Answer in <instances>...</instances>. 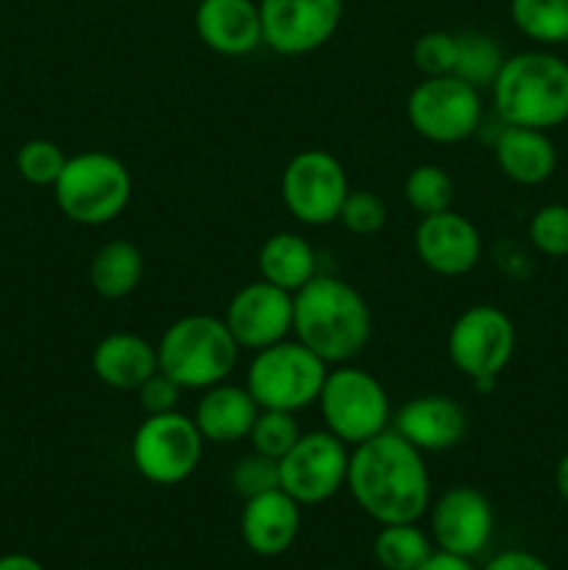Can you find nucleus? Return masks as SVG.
Wrapping results in <instances>:
<instances>
[{
    "label": "nucleus",
    "instance_id": "obj_1",
    "mask_svg": "<svg viewBox=\"0 0 568 570\" xmlns=\"http://www.w3.org/2000/svg\"><path fill=\"white\" fill-rule=\"evenodd\" d=\"M345 488L368 518L384 523L418 521L432 507V479L423 451L395 429L351 449Z\"/></svg>",
    "mask_w": 568,
    "mask_h": 570
},
{
    "label": "nucleus",
    "instance_id": "obj_2",
    "mask_svg": "<svg viewBox=\"0 0 568 570\" xmlns=\"http://www.w3.org/2000/svg\"><path fill=\"white\" fill-rule=\"evenodd\" d=\"M373 332L371 306L337 276H312L293 293V334L326 365H345L365 351Z\"/></svg>",
    "mask_w": 568,
    "mask_h": 570
},
{
    "label": "nucleus",
    "instance_id": "obj_3",
    "mask_svg": "<svg viewBox=\"0 0 568 570\" xmlns=\"http://www.w3.org/2000/svg\"><path fill=\"white\" fill-rule=\"evenodd\" d=\"M490 92L505 126L549 131L568 120V61L549 50L507 56Z\"/></svg>",
    "mask_w": 568,
    "mask_h": 570
},
{
    "label": "nucleus",
    "instance_id": "obj_4",
    "mask_svg": "<svg viewBox=\"0 0 568 570\" xmlns=\"http://www.w3.org/2000/svg\"><path fill=\"white\" fill-rule=\"evenodd\" d=\"M237 340L226 321L215 315L178 317L156 343L159 371L182 390H206L226 382L237 367Z\"/></svg>",
    "mask_w": 568,
    "mask_h": 570
},
{
    "label": "nucleus",
    "instance_id": "obj_5",
    "mask_svg": "<svg viewBox=\"0 0 568 570\" xmlns=\"http://www.w3.org/2000/svg\"><path fill=\"white\" fill-rule=\"evenodd\" d=\"M131 173L106 150H84L67 156L53 195L61 215L78 226H106L126 212L131 200Z\"/></svg>",
    "mask_w": 568,
    "mask_h": 570
},
{
    "label": "nucleus",
    "instance_id": "obj_6",
    "mask_svg": "<svg viewBox=\"0 0 568 570\" xmlns=\"http://www.w3.org/2000/svg\"><path fill=\"white\" fill-rule=\"evenodd\" d=\"M329 365L298 340H282L256 351L245 373V387L259 410L301 412L317 404Z\"/></svg>",
    "mask_w": 568,
    "mask_h": 570
},
{
    "label": "nucleus",
    "instance_id": "obj_7",
    "mask_svg": "<svg viewBox=\"0 0 568 570\" xmlns=\"http://www.w3.org/2000/svg\"><path fill=\"white\" fill-rule=\"evenodd\" d=\"M326 432L343 440L349 449L376 438L390 423V399L373 373L340 365L329 371L317 395Z\"/></svg>",
    "mask_w": 568,
    "mask_h": 570
},
{
    "label": "nucleus",
    "instance_id": "obj_8",
    "mask_svg": "<svg viewBox=\"0 0 568 570\" xmlns=\"http://www.w3.org/2000/svg\"><path fill=\"white\" fill-rule=\"evenodd\" d=\"M449 360L479 390H490L516 354V326L493 304L468 306L449 328Z\"/></svg>",
    "mask_w": 568,
    "mask_h": 570
},
{
    "label": "nucleus",
    "instance_id": "obj_9",
    "mask_svg": "<svg viewBox=\"0 0 568 570\" xmlns=\"http://www.w3.org/2000/svg\"><path fill=\"white\" fill-rule=\"evenodd\" d=\"M204 443L193 417L182 412L145 415L131 438V462L145 482L173 488L193 476Z\"/></svg>",
    "mask_w": 568,
    "mask_h": 570
},
{
    "label": "nucleus",
    "instance_id": "obj_10",
    "mask_svg": "<svg viewBox=\"0 0 568 570\" xmlns=\"http://www.w3.org/2000/svg\"><path fill=\"white\" fill-rule=\"evenodd\" d=\"M482 92L457 76L423 78L407 98V120L412 131L438 145L473 137L482 126Z\"/></svg>",
    "mask_w": 568,
    "mask_h": 570
},
{
    "label": "nucleus",
    "instance_id": "obj_11",
    "mask_svg": "<svg viewBox=\"0 0 568 570\" xmlns=\"http://www.w3.org/2000/svg\"><path fill=\"white\" fill-rule=\"evenodd\" d=\"M349 460V445L332 432H306L278 460V488L301 507L323 504L345 488Z\"/></svg>",
    "mask_w": 568,
    "mask_h": 570
},
{
    "label": "nucleus",
    "instance_id": "obj_12",
    "mask_svg": "<svg viewBox=\"0 0 568 570\" xmlns=\"http://www.w3.org/2000/svg\"><path fill=\"white\" fill-rule=\"evenodd\" d=\"M349 193V176L329 150H301L284 167L282 200L290 215L304 226L337 223Z\"/></svg>",
    "mask_w": 568,
    "mask_h": 570
},
{
    "label": "nucleus",
    "instance_id": "obj_13",
    "mask_svg": "<svg viewBox=\"0 0 568 570\" xmlns=\"http://www.w3.org/2000/svg\"><path fill=\"white\" fill-rule=\"evenodd\" d=\"M262 42L278 56L323 48L343 20V0H259Z\"/></svg>",
    "mask_w": 568,
    "mask_h": 570
},
{
    "label": "nucleus",
    "instance_id": "obj_14",
    "mask_svg": "<svg viewBox=\"0 0 568 570\" xmlns=\"http://www.w3.org/2000/svg\"><path fill=\"white\" fill-rule=\"evenodd\" d=\"M228 332L239 348L262 351L293 334V293L271 282H251L232 295L226 306Z\"/></svg>",
    "mask_w": 568,
    "mask_h": 570
},
{
    "label": "nucleus",
    "instance_id": "obj_15",
    "mask_svg": "<svg viewBox=\"0 0 568 570\" xmlns=\"http://www.w3.org/2000/svg\"><path fill=\"white\" fill-rule=\"evenodd\" d=\"M429 527L440 551L473 560L493 538V507L477 488H449L432 504Z\"/></svg>",
    "mask_w": 568,
    "mask_h": 570
},
{
    "label": "nucleus",
    "instance_id": "obj_16",
    "mask_svg": "<svg viewBox=\"0 0 568 570\" xmlns=\"http://www.w3.org/2000/svg\"><path fill=\"white\" fill-rule=\"evenodd\" d=\"M418 259L438 276H466L482 259L479 228L460 212H438L421 217L415 228Z\"/></svg>",
    "mask_w": 568,
    "mask_h": 570
},
{
    "label": "nucleus",
    "instance_id": "obj_17",
    "mask_svg": "<svg viewBox=\"0 0 568 570\" xmlns=\"http://www.w3.org/2000/svg\"><path fill=\"white\" fill-rule=\"evenodd\" d=\"M393 429L418 451H449L462 443L468 417L460 401L451 395H418L395 412Z\"/></svg>",
    "mask_w": 568,
    "mask_h": 570
},
{
    "label": "nucleus",
    "instance_id": "obj_18",
    "mask_svg": "<svg viewBox=\"0 0 568 570\" xmlns=\"http://www.w3.org/2000/svg\"><path fill=\"white\" fill-rule=\"evenodd\" d=\"M301 529V504L282 488L245 499L239 534L256 557H278L295 543Z\"/></svg>",
    "mask_w": 568,
    "mask_h": 570
},
{
    "label": "nucleus",
    "instance_id": "obj_19",
    "mask_svg": "<svg viewBox=\"0 0 568 570\" xmlns=\"http://www.w3.org/2000/svg\"><path fill=\"white\" fill-rule=\"evenodd\" d=\"M200 42L221 56H245L262 45L259 3L254 0H200L195 6Z\"/></svg>",
    "mask_w": 568,
    "mask_h": 570
},
{
    "label": "nucleus",
    "instance_id": "obj_20",
    "mask_svg": "<svg viewBox=\"0 0 568 570\" xmlns=\"http://www.w3.org/2000/svg\"><path fill=\"white\" fill-rule=\"evenodd\" d=\"M256 415H259V404L245 384L237 387V384L221 382L204 390L195 404L193 421L206 443L232 445L248 438Z\"/></svg>",
    "mask_w": 568,
    "mask_h": 570
},
{
    "label": "nucleus",
    "instance_id": "obj_21",
    "mask_svg": "<svg viewBox=\"0 0 568 570\" xmlns=\"http://www.w3.org/2000/svg\"><path fill=\"white\" fill-rule=\"evenodd\" d=\"M493 159L505 178L521 187H538L557 170V148L549 131L505 126L493 142Z\"/></svg>",
    "mask_w": 568,
    "mask_h": 570
},
{
    "label": "nucleus",
    "instance_id": "obj_22",
    "mask_svg": "<svg viewBox=\"0 0 568 570\" xmlns=\"http://www.w3.org/2000/svg\"><path fill=\"white\" fill-rule=\"evenodd\" d=\"M92 371L111 390H137L159 371L156 345L131 332L106 334L92 351Z\"/></svg>",
    "mask_w": 568,
    "mask_h": 570
},
{
    "label": "nucleus",
    "instance_id": "obj_23",
    "mask_svg": "<svg viewBox=\"0 0 568 570\" xmlns=\"http://www.w3.org/2000/svg\"><path fill=\"white\" fill-rule=\"evenodd\" d=\"M259 273L265 282L298 293L312 276H317L315 248L310 239L301 237L298 232H276L262 243L259 248Z\"/></svg>",
    "mask_w": 568,
    "mask_h": 570
},
{
    "label": "nucleus",
    "instance_id": "obj_24",
    "mask_svg": "<svg viewBox=\"0 0 568 570\" xmlns=\"http://www.w3.org/2000/svg\"><path fill=\"white\" fill-rule=\"evenodd\" d=\"M145 273L143 250L128 239H111L89 262V284L100 298H126L139 287Z\"/></svg>",
    "mask_w": 568,
    "mask_h": 570
},
{
    "label": "nucleus",
    "instance_id": "obj_25",
    "mask_svg": "<svg viewBox=\"0 0 568 570\" xmlns=\"http://www.w3.org/2000/svg\"><path fill=\"white\" fill-rule=\"evenodd\" d=\"M432 551V540L418 521L384 523L373 540V557L384 570H418Z\"/></svg>",
    "mask_w": 568,
    "mask_h": 570
},
{
    "label": "nucleus",
    "instance_id": "obj_26",
    "mask_svg": "<svg viewBox=\"0 0 568 570\" xmlns=\"http://www.w3.org/2000/svg\"><path fill=\"white\" fill-rule=\"evenodd\" d=\"M505 50L490 33L462 31L457 33V61L451 76L462 78V81L482 92V89L493 87L496 76L505 67Z\"/></svg>",
    "mask_w": 568,
    "mask_h": 570
},
{
    "label": "nucleus",
    "instance_id": "obj_27",
    "mask_svg": "<svg viewBox=\"0 0 568 570\" xmlns=\"http://www.w3.org/2000/svg\"><path fill=\"white\" fill-rule=\"evenodd\" d=\"M512 26L543 48L568 42V0H510Z\"/></svg>",
    "mask_w": 568,
    "mask_h": 570
},
{
    "label": "nucleus",
    "instance_id": "obj_28",
    "mask_svg": "<svg viewBox=\"0 0 568 570\" xmlns=\"http://www.w3.org/2000/svg\"><path fill=\"white\" fill-rule=\"evenodd\" d=\"M404 198L412 212L421 217L438 215L451 209L454 200V181L449 173L438 165H418L404 178Z\"/></svg>",
    "mask_w": 568,
    "mask_h": 570
},
{
    "label": "nucleus",
    "instance_id": "obj_29",
    "mask_svg": "<svg viewBox=\"0 0 568 570\" xmlns=\"http://www.w3.org/2000/svg\"><path fill=\"white\" fill-rule=\"evenodd\" d=\"M301 426L295 421V412H282V410H259L254 426H251V451L256 454H265L271 460H282L290 449L295 445V440L301 438Z\"/></svg>",
    "mask_w": 568,
    "mask_h": 570
},
{
    "label": "nucleus",
    "instance_id": "obj_30",
    "mask_svg": "<svg viewBox=\"0 0 568 570\" xmlns=\"http://www.w3.org/2000/svg\"><path fill=\"white\" fill-rule=\"evenodd\" d=\"M65 165V150L50 139H31L17 150V173L33 187H53Z\"/></svg>",
    "mask_w": 568,
    "mask_h": 570
},
{
    "label": "nucleus",
    "instance_id": "obj_31",
    "mask_svg": "<svg viewBox=\"0 0 568 570\" xmlns=\"http://www.w3.org/2000/svg\"><path fill=\"white\" fill-rule=\"evenodd\" d=\"M529 243L551 259H568V206L546 204L529 217Z\"/></svg>",
    "mask_w": 568,
    "mask_h": 570
},
{
    "label": "nucleus",
    "instance_id": "obj_32",
    "mask_svg": "<svg viewBox=\"0 0 568 570\" xmlns=\"http://www.w3.org/2000/svg\"><path fill=\"white\" fill-rule=\"evenodd\" d=\"M337 220L343 223L345 232L356 234V237H371V234L382 232V226L388 223V206H384V200L376 193L351 189L345 195Z\"/></svg>",
    "mask_w": 568,
    "mask_h": 570
},
{
    "label": "nucleus",
    "instance_id": "obj_33",
    "mask_svg": "<svg viewBox=\"0 0 568 570\" xmlns=\"http://www.w3.org/2000/svg\"><path fill=\"white\" fill-rule=\"evenodd\" d=\"M457 61V33L427 31L412 45V65L423 72V78L451 76Z\"/></svg>",
    "mask_w": 568,
    "mask_h": 570
},
{
    "label": "nucleus",
    "instance_id": "obj_34",
    "mask_svg": "<svg viewBox=\"0 0 568 570\" xmlns=\"http://www.w3.org/2000/svg\"><path fill=\"white\" fill-rule=\"evenodd\" d=\"M232 488L234 493L251 499V495L267 493V490L278 488V462L265 454L251 451L248 456L232 468Z\"/></svg>",
    "mask_w": 568,
    "mask_h": 570
},
{
    "label": "nucleus",
    "instance_id": "obj_35",
    "mask_svg": "<svg viewBox=\"0 0 568 570\" xmlns=\"http://www.w3.org/2000/svg\"><path fill=\"white\" fill-rule=\"evenodd\" d=\"M178 395H182V387H178L170 376H165L161 371H156L154 376H148L137 387V399H139V406H143L145 415H161V412H173L178 404Z\"/></svg>",
    "mask_w": 568,
    "mask_h": 570
},
{
    "label": "nucleus",
    "instance_id": "obj_36",
    "mask_svg": "<svg viewBox=\"0 0 568 570\" xmlns=\"http://www.w3.org/2000/svg\"><path fill=\"white\" fill-rule=\"evenodd\" d=\"M482 570H551L540 560L538 554L532 551H523V549H510V551H501V554L490 557L484 562Z\"/></svg>",
    "mask_w": 568,
    "mask_h": 570
},
{
    "label": "nucleus",
    "instance_id": "obj_37",
    "mask_svg": "<svg viewBox=\"0 0 568 570\" xmlns=\"http://www.w3.org/2000/svg\"><path fill=\"white\" fill-rule=\"evenodd\" d=\"M418 570H477V568H473V562L468 560V557H457V554H449V551L438 549L427 557V562H423Z\"/></svg>",
    "mask_w": 568,
    "mask_h": 570
},
{
    "label": "nucleus",
    "instance_id": "obj_38",
    "mask_svg": "<svg viewBox=\"0 0 568 570\" xmlns=\"http://www.w3.org/2000/svg\"><path fill=\"white\" fill-rule=\"evenodd\" d=\"M0 570H45L42 562H37L28 554H6L0 557Z\"/></svg>",
    "mask_w": 568,
    "mask_h": 570
},
{
    "label": "nucleus",
    "instance_id": "obj_39",
    "mask_svg": "<svg viewBox=\"0 0 568 570\" xmlns=\"http://www.w3.org/2000/svg\"><path fill=\"white\" fill-rule=\"evenodd\" d=\"M555 488L560 493V499L568 504V451L560 456V462L555 468Z\"/></svg>",
    "mask_w": 568,
    "mask_h": 570
},
{
    "label": "nucleus",
    "instance_id": "obj_40",
    "mask_svg": "<svg viewBox=\"0 0 568 570\" xmlns=\"http://www.w3.org/2000/svg\"><path fill=\"white\" fill-rule=\"evenodd\" d=\"M323 570H340V568H323Z\"/></svg>",
    "mask_w": 568,
    "mask_h": 570
}]
</instances>
